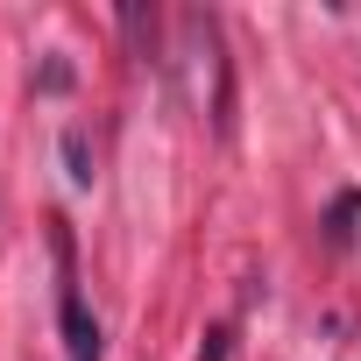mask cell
Returning <instances> with one entry per match:
<instances>
[{"instance_id": "1", "label": "cell", "mask_w": 361, "mask_h": 361, "mask_svg": "<svg viewBox=\"0 0 361 361\" xmlns=\"http://www.w3.org/2000/svg\"><path fill=\"white\" fill-rule=\"evenodd\" d=\"M57 319H64V354L71 361H99V319L85 312V298L64 283V298H57Z\"/></svg>"}, {"instance_id": "2", "label": "cell", "mask_w": 361, "mask_h": 361, "mask_svg": "<svg viewBox=\"0 0 361 361\" xmlns=\"http://www.w3.org/2000/svg\"><path fill=\"white\" fill-rule=\"evenodd\" d=\"M64 170H71L78 192L92 185V142H85V128H64Z\"/></svg>"}, {"instance_id": "3", "label": "cell", "mask_w": 361, "mask_h": 361, "mask_svg": "<svg viewBox=\"0 0 361 361\" xmlns=\"http://www.w3.org/2000/svg\"><path fill=\"white\" fill-rule=\"evenodd\" d=\"M354 220H361V192H340V199H333V213H326V234L347 248V241H354Z\"/></svg>"}, {"instance_id": "4", "label": "cell", "mask_w": 361, "mask_h": 361, "mask_svg": "<svg viewBox=\"0 0 361 361\" xmlns=\"http://www.w3.org/2000/svg\"><path fill=\"white\" fill-rule=\"evenodd\" d=\"M121 22H128V36H135V43H149V36H156V15H149V8H121Z\"/></svg>"}, {"instance_id": "5", "label": "cell", "mask_w": 361, "mask_h": 361, "mask_svg": "<svg viewBox=\"0 0 361 361\" xmlns=\"http://www.w3.org/2000/svg\"><path fill=\"white\" fill-rule=\"evenodd\" d=\"M36 85H43V92H64V85H71V64H64V57H50V64L36 71Z\"/></svg>"}, {"instance_id": "6", "label": "cell", "mask_w": 361, "mask_h": 361, "mask_svg": "<svg viewBox=\"0 0 361 361\" xmlns=\"http://www.w3.org/2000/svg\"><path fill=\"white\" fill-rule=\"evenodd\" d=\"M227 340H234L227 326H220V333H206V347H199V361H227Z\"/></svg>"}]
</instances>
